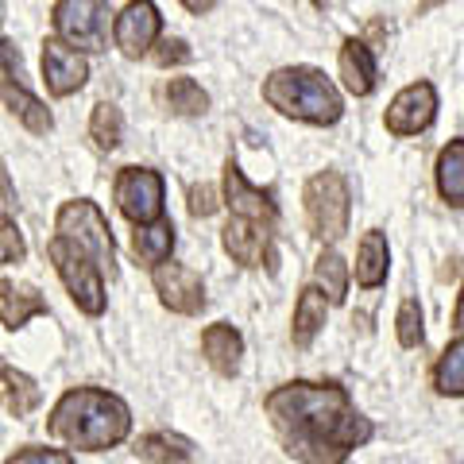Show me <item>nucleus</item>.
Masks as SVG:
<instances>
[{
	"label": "nucleus",
	"mask_w": 464,
	"mask_h": 464,
	"mask_svg": "<svg viewBox=\"0 0 464 464\" xmlns=\"http://www.w3.org/2000/svg\"><path fill=\"white\" fill-rule=\"evenodd\" d=\"M283 449L302 464H344L372 438V422L353 406L341 383H283L264 402Z\"/></svg>",
	"instance_id": "f257e3e1"
},
{
	"label": "nucleus",
	"mask_w": 464,
	"mask_h": 464,
	"mask_svg": "<svg viewBox=\"0 0 464 464\" xmlns=\"http://www.w3.org/2000/svg\"><path fill=\"white\" fill-rule=\"evenodd\" d=\"M51 438H58L82 453H101V449L121 445L132 433V411L121 395L101 387H74L54 402L47 418Z\"/></svg>",
	"instance_id": "f03ea898"
},
{
	"label": "nucleus",
	"mask_w": 464,
	"mask_h": 464,
	"mask_svg": "<svg viewBox=\"0 0 464 464\" xmlns=\"http://www.w3.org/2000/svg\"><path fill=\"white\" fill-rule=\"evenodd\" d=\"M264 101L283 116L306 124H337L344 112V101L322 70L314 66H283L264 82Z\"/></svg>",
	"instance_id": "7ed1b4c3"
},
{
	"label": "nucleus",
	"mask_w": 464,
	"mask_h": 464,
	"mask_svg": "<svg viewBox=\"0 0 464 464\" xmlns=\"http://www.w3.org/2000/svg\"><path fill=\"white\" fill-rule=\"evenodd\" d=\"M47 259L54 264L58 271V279L66 283L70 290V298H74V306L82 314H90V317H101L105 314V283H101V264L90 256V252H82L78 244H70L66 237H54L47 240Z\"/></svg>",
	"instance_id": "20e7f679"
},
{
	"label": "nucleus",
	"mask_w": 464,
	"mask_h": 464,
	"mask_svg": "<svg viewBox=\"0 0 464 464\" xmlns=\"http://www.w3.org/2000/svg\"><path fill=\"white\" fill-rule=\"evenodd\" d=\"M54 232H58V237H66L70 244H78L82 252H90L101 264V271H109V275L116 271L112 228H109L105 213H101L93 201H85V198L66 201V206L58 209V217H54Z\"/></svg>",
	"instance_id": "39448f33"
},
{
	"label": "nucleus",
	"mask_w": 464,
	"mask_h": 464,
	"mask_svg": "<svg viewBox=\"0 0 464 464\" xmlns=\"http://www.w3.org/2000/svg\"><path fill=\"white\" fill-rule=\"evenodd\" d=\"M109 0H58L54 5V35L82 54H97L109 47L112 27Z\"/></svg>",
	"instance_id": "423d86ee"
},
{
	"label": "nucleus",
	"mask_w": 464,
	"mask_h": 464,
	"mask_svg": "<svg viewBox=\"0 0 464 464\" xmlns=\"http://www.w3.org/2000/svg\"><path fill=\"white\" fill-rule=\"evenodd\" d=\"M306 217L317 240H341L348 228V186L337 170H322L306 182Z\"/></svg>",
	"instance_id": "0eeeda50"
},
{
	"label": "nucleus",
	"mask_w": 464,
	"mask_h": 464,
	"mask_svg": "<svg viewBox=\"0 0 464 464\" xmlns=\"http://www.w3.org/2000/svg\"><path fill=\"white\" fill-rule=\"evenodd\" d=\"M116 209L132 225H155L163 221V179L151 167H124L112 186Z\"/></svg>",
	"instance_id": "6e6552de"
},
{
	"label": "nucleus",
	"mask_w": 464,
	"mask_h": 464,
	"mask_svg": "<svg viewBox=\"0 0 464 464\" xmlns=\"http://www.w3.org/2000/svg\"><path fill=\"white\" fill-rule=\"evenodd\" d=\"M151 283H155V295L159 302L170 310V314H182V317H194L206 310V283H201V275L174 264V259H167V264L151 267Z\"/></svg>",
	"instance_id": "1a4fd4ad"
},
{
	"label": "nucleus",
	"mask_w": 464,
	"mask_h": 464,
	"mask_svg": "<svg viewBox=\"0 0 464 464\" xmlns=\"http://www.w3.org/2000/svg\"><path fill=\"white\" fill-rule=\"evenodd\" d=\"M159 32H163V16L151 0H132L112 24V43L121 47L124 58H143L151 54V47L159 43Z\"/></svg>",
	"instance_id": "9d476101"
},
{
	"label": "nucleus",
	"mask_w": 464,
	"mask_h": 464,
	"mask_svg": "<svg viewBox=\"0 0 464 464\" xmlns=\"http://www.w3.org/2000/svg\"><path fill=\"white\" fill-rule=\"evenodd\" d=\"M433 116H438V93H433L430 82H414L387 105V132L418 136L433 124Z\"/></svg>",
	"instance_id": "9b49d317"
},
{
	"label": "nucleus",
	"mask_w": 464,
	"mask_h": 464,
	"mask_svg": "<svg viewBox=\"0 0 464 464\" xmlns=\"http://www.w3.org/2000/svg\"><path fill=\"white\" fill-rule=\"evenodd\" d=\"M85 78H90V63L82 58V51L66 47L63 39L43 43V82H47L51 97H70L78 93Z\"/></svg>",
	"instance_id": "f8f14e48"
},
{
	"label": "nucleus",
	"mask_w": 464,
	"mask_h": 464,
	"mask_svg": "<svg viewBox=\"0 0 464 464\" xmlns=\"http://www.w3.org/2000/svg\"><path fill=\"white\" fill-rule=\"evenodd\" d=\"M225 206L232 209V217H248V221H259L267 228H275V221H279V209H275L271 194L256 190L232 159L225 163Z\"/></svg>",
	"instance_id": "ddd939ff"
},
{
	"label": "nucleus",
	"mask_w": 464,
	"mask_h": 464,
	"mask_svg": "<svg viewBox=\"0 0 464 464\" xmlns=\"http://www.w3.org/2000/svg\"><path fill=\"white\" fill-rule=\"evenodd\" d=\"M221 244L240 267L271 264V228L259 221H248V217H232L221 232Z\"/></svg>",
	"instance_id": "4468645a"
},
{
	"label": "nucleus",
	"mask_w": 464,
	"mask_h": 464,
	"mask_svg": "<svg viewBox=\"0 0 464 464\" xmlns=\"http://www.w3.org/2000/svg\"><path fill=\"white\" fill-rule=\"evenodd\" d=\"M39 314H47V298L32 283H16V279L0 283V322L8 329H24Z\"/></svg>",
	"instance_id": "2eb2a0df"
},
{
	"label": "nucleus",
	"mask_w": 464,
	"mask_h": 464,
	"mask_svg": "<svg viewBox=\"0 0 464 464\" xmlns=\"http://www.w3.org/2000/svg\"><path fill=\"white\" fill-rule=\"evenodd\" d=\"M201 356L209 360L213 372L221 375H237L240 372V356H244V337L228 322H217L201 333Z\"/></svg>",
	"instance_id": "dca6fc26"
},
{
	"label": "nucleus",
	"mask_w": 464,
	"mask_h": 464,
	"mask_svg": "<svg viewBox=\"0 0 464 464\" xmlns=\"http://www.w3.org/2000/svg\"><path fill=\"white\" fill-rule=\"evenodd\" d=\"M0 101L8 105V112L16 116V121L27 128V132H35V136H47L51 128H54V116L51 109L43 105V101L35 93H27L20 82H8V78H0Z\"/></svg>",
	"instance_id": "f3484780"
},
{
	"label": "nucleus",
	"mask_w": 464,
	"mask_h": 464,
	"mask_svg": "<svg viewBox=\"0 0 464 464\" xmlns=\"http://www.w3.org/2000/svg\"><path fill=\"white\" fill-rule=\"evenodd\" d=\"M341 82L353 97H368L375 90V58L368 51V43L344 39L341 47Z\"/></svg>",
	"instance_id": "a211bd4d"
},
{
	"label": "nucleus",
	"mask_w": 464,
	"mask_h": 464,
	"mask_svg": "<svg viewBox=\"0 0 464 464\" xmlns=\"http://www.w3.org/2000/svg\"><path fill=\"white\" fill-rule=\"evenodd\" d=\"M387 264H391V252H387V237L383 232H364L356 248V283L364 290H375L387 279Z\"/></svg>",
	"instance_id": "6ab92c4d"
},
{
	"label": "nucleus",
	"mask_w": 464,
	"mask_h": 464,
	"mask_svg": "<svg viewBox=\"0 0 464 464\" xmlns=\"http://www.w3.org/2000/svg\"><path fill=\"white\" fill-rule=\"evenodd\" d=\"M174 252V225L167 221H155V225H136L132 232V256L140 259V264H148V267H159V264H167Z\"/></svg>",
	"instance_id": "aec40b11"
},
{
	"label": "nucleus",
	"mask_w": 464,
	"mask_h": 464,
	"mask_svg": "<svg viewBox=\"0 0 464 464\" xmlns=\"http://www.w3.org/2000/svg\"><path fill=\"white\" fill-rule=\"evenodd\" d=\"M325 295H322V286H306L298 295V306H295V329H290V337H295L298 348H310L314 337L322 333L325 325Z\"/></svg>",
	"instance_id": "412c9836"
},
{
	"label": "nucleus",
	"mask_w": 464,
	"mask_h": 464,
	"mask_svg": "<svg viewBox=\"0 0 464 464\" xmlns=\"http://www.w3.org/2000/svg\"><path fill=\"white\" fill-rule=\"evenodd\" d=\"M136 457L148 464H194V445L179 433H143L136 441Z\"/></svg>",
	"instance_id": "4be33fe9"
},
{
	"label": "nucleus",
	"mask_w": 464,
	"mask_h": 464,
	"mask_svg": "<svg viewBox=\"0 0 464 464\" xmlns=\"http://www.w3.org/2000/svg\"><path fill=\"white\" fill-rule=\"evenodd\" d=\"M438 194L449 206H464V140H453L438 155Z\"/></svg>",
	"instance_id": "5701e85b"
},
{
	"label": "nucleus",
	"mask_w": 464,
	"mask_h": 464,
	"mask_svg": "<svg viewBox=\"0 0 464 464\" xmlns=\"http://www.w3.org/2000/svg\"><path fill=\"white\" fill-rule=\"evenodd\" d=\"M433 387L441 395H464V337H457L433 364Z\"/></svg>",
	"instance_id": "b1692460"
},
{
	"label": "nucleus",
	"mask_w": 464,
	"mask_h": 464,
	"mask_svg": "<svg viewBox=\"0 0 464 464\" xmlns=\"http://www.w3.org/2000/svg\"><path fill=\"white\" fill-rule=\"evenodd\" d=\"M163 97H167V109L174 116H201L209 109V93L201 90L194 78H170Z\"/></svg>",
	"instance_id": "393cba45"
},
{
	"label": "nucleus",
	"mask_w": 464,
	"mask_h": 464,
	"mask_svg": "<svg viewBox=\"0 0 464 464\" xmlns=\"http://www.w3.org/2000/svg\"><path fill=\"white\" fill-rule=\"evenodd\" d=\"M314 279L322 286V295L333 302V306H341L344 295H348V267L337 252H322L314 264Z\"/></svg>",
	"instance_id": "a878e982"
},
{
	"label": "nucleus",
	"mask_w": 464,
	"mask_h": 464,
	"mask_svg": "<svg viewBox=\"0 0 464 464\" xmlns=\"http://www.w3.org/2000/svg\"><path fill=\"white\" fill-rule=\"evenodd\" d=\"M90 136H93V143L101 151H112L116 143L124 140V116H121V109H116L112 101H101V105H93Z\"/></svg>",
	"instance_id": "bb28decb"
},
{
	"label": "nucleus",
	"mask_w": 464,
	"mask_h": 464,
	"mask_svg": "<svg viewBox=\"0 0 464 464\" xmlns=\"http://www.w3.org/2000/svg\"><path fill=\"white\" fill-rule=\"evenodd\" d=\"M5 383H8V406H12V414L16 418H27L39 406V387H35V380L32 375H24V372H12L8 368V375H5Z\"/></svg>",
	"instance_id": "cd10ccee"
},
{
	"label": "nucleus",
	"mask_w": 464,
	"mask_h": 464,
	"mask_svg": "<svg viewBox=\"0 0 464 464\" xmlns=\"http://www.w3.org/2000/svg\"><path fill=\"white\" fill-rule=\"evenodd\" d=\"M395 325H399V344L402 348H418V344H422V337H426V329H422V306H418L414 298H406L402 306H399Z\"/></svg>",
	"instance_id": "c85d7f7f"
},
{
	"label": "nucleus",
	"mask_w": 464,
	"mask_h": 464,
	"mask_svg": "<svg viewBox=\"0 0 464 464\" xmlns=\"http://www.w3.org/2000/svg\"><path fill=\"white\" fill-rule=\"evenodd\" d=\"M24 232L20 225L12 221L8 213H0V267H8V264H20L24 259Z\"/></svg>",
	"instance_id": "c756f323"
},
{
	"label": "nucleus",
	"mask_w": 464,
	"mask_h": 464,
	"mask_svg": "<svg viewBox=\"0 0 464 464\" xmlns=\"http://www.w3.org/2000/svg\"><path fill=\"white\" fill-rule=\"evenodd\" d=\"M5 464H74V457L63 449H47V445H27L16 457H8Z\"/></svg>",
	"instance_id": "7c9ffc66"
},
{
	"label": "nucleus",
	"mask_w": 464,
	"mask_h": 464,
	"mask_svg": "<svg viewBox=\"0 0 464 464\" xmlns=\"http://www.w3.org/2000/svg\"><path fill=\"white\" fill-rule=\"evenodd\" d=\"M194 51L186 47L182 39H159L155 47H151V63L155 66H182V63H190Z\"/></svg>",
	"instance_id": "2f4dec72"
},
{
	"label": "nucleus",
	"mask_w": 464,
	"mask_h": 464,
	"mask_svg": "<svg viewBox=\"0 0 464 464\" xmlns=\"http://www.w3.org/2000/svg\"><path fill=\"white\" fill-rule=\"evenodd\" d=\"M186 198H190L186 206H190L194 217H213L217 209H221V198H217L213 186H190V194Z\"/></svg>",
	"instance_id": "473e14b6"
},
{
	"label": "nucleus",
	"mask_w": 464,
	"mask_h": 464,
	"mask_svg": "<svg viewBox=\"0 0 464 464\" xmlns=\"http://www.w3.org/2000/svg\"><path fill=\"white\" fill-rule=\"evenodd\" d=\"M0 78H8V82H20L24 78L20 51H16V43H8V39H0Z\"/></svg>",
	"instance_id": "72a5a7b5"
},
{
	"label": "nucleus",
	"mask_w": 464,
	"mask_h": 464,
	"mask_svg": "<svg viewBox=\"0 0 464 464\" xmlns=\"http://www.w3.org/2000/svg\"><path fill=\"white\" fill-rule=\"evenodd\" d=\"M0 213H8V217L16 213V186H12L5 163H0Z\"/></svg>",
	"instance_id": "f704fd0d"
},
{
	"label": "nucleus",
	"mask_w": 464,
	"mask_h": 464,
	"mask_svg": "<svg viewBox=\"0 0 464 464\" xmlns=\"http://www.w3.org/2000/svg\"><path fill=\"white\" fill-rule=\"evenodd\" d=\"M182 8H190L194 16H201V12H209V8H217V0H182Z\"/></svg>",
	"instance_id": "c9c22d12"
},
{
	"label": "nucleus",
	"mask_w": 464,
	"mask_h": 464,
	"mask_svg": "<svg viewBox=\"0 0 464 464\" xmlns=\"http://www.w3.org/2000/svg\"><path fill=\"white\" fill-rule=\"evenodd\" d=\"M453 329L464 337V286H460V302H457V314H453Z\"/></svg>",
	"instance_id": "e433bc0d"
},
{
	"label": "nucleus",
	"mask_w": 464,
	"mask_h": 464,
	"mask_svg": "<svg viewBox=\"0 0 464 464\" xmlns=\"http://www.w3.org/2000/svg\"><path fill=\"white\" fill-rule=\"evenodd\" d=\"M5 375H8V364H5V356H0V380H5Z\"/></svg>",
	"instance_id": "4c0bfd02"
},
{
	"label": "nucleus",
	"mask_w": 464,
	"mask_h": 464,
	"mask_svg": "<svg viewBox=\"0 0 464 464\" xmlns=\"http://www.w3.org/2000/svg\"><path fill=\"white\" fill-rule=\"evenodd\" d=\"M0 24H5V0H0Z\"/></svg>",
	"instance_id": "58836bf2"
}]
</instances>
